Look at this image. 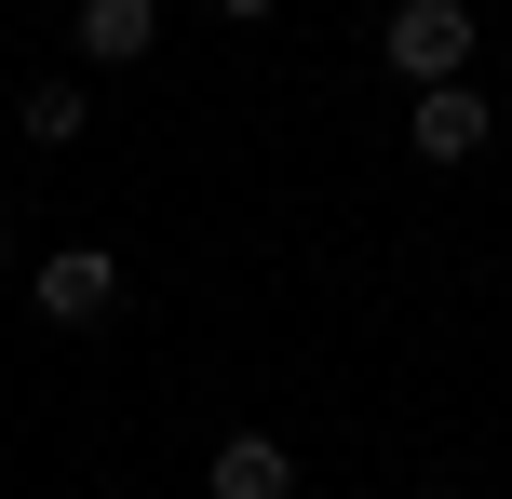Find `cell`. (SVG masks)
<instances>
[{
  "label": "cell",
  "instance_id": "3",
  "mask_svg": "<svg viewBox=\"0 0 512 499\" xmlns=\"http://www.w3.org/2000/svg\"><path fill=\"white\" fill-rule=\"evenodd\" d=\"M486 135H499V108L472 95V81H432V95L405 108V149H418V162H472Z\"/></svg>",
  "mask_w": 512,
  "mask_h": 499
},
{
  "label": "cell",
  "instance_id": "4",
  "mask_svg": "<svg viewBox=\"0 0 512 499\" xmlns=\"http://www.w3.org/2000/svg\"><path fill=\"white\" fill-rule=\"evenodd\" d=\"M203 486H216V499H297V446H283V432H230Z\"/></svg>",
  "mask_w": 512,
  "mask_h": 499
},
{
  "label": "cell",
  "instance_id": "8",
  "mask_svg": "<svg viewBox=\"0 0 512 499\" xmlns=\"http://www.w3.org/2000/svg\"><path fill=\"white\" fill-rule=\"evenodd\" d=\"M0 270H14V216H0Z\"/></svg>",
  "mask_w": 512,
  "mask_h": 499
},
{
  "label": "cell",
  "instance_id": "7",
  "mask_svg": "<svg viewBox=\"0 0 512 499\" xmlns=\"http://www.w3.org/2000/svg\"><path fill=\"white\" fill-rule=\"evenodd\" d=\"M203 14H230V27H256V14H283V0H203Z\"/></svg>",
  "mask_w": 512,
  "mask_h": 499
},
{
  "label": "cell",
  "instance_id": "1",
  "mask_svg": "<svg viewBox=\"0 0 512 499\" xmlns=\"http://www.w3.org/2000/svg\"><path fill=\"white\" fill-rule=\"evenodd\" d=\"M472 41H486V14L472 0H391V27H378V54L432 95V81H472Z\"/></svg>",
  "mask_w": 512,
  "mask_h": 499
},
{
  "label": "cell",
  "instance_id": "2",
  "mask_svg": "<svg viewBox=\"0 0 512 499\" xmlns=\"http://www.w3.org/2000/svg\"><path fill=\"white\" fill-rule=\"evenodd\" d=\"M27 297H41V324L95 338V324H122V257H108V243H54V257L27 270Z\"/></svg>",
  "mask_w": 512,
  "mask_h": 499
},
{
  "label": "cell",
  "instance_id": "6",
  "mask_svg": "<svg viewBox=\"0 0 512 499\" xmlns=\"http://www.w3.org/2000/svg\"><path fill=\"white\" fill-rule=\"evenodd\" d=\"M14 122H27V149H68L95 108H81V81H27V95H14Z\"/></svg>",
  "mask_w": 512,
  "mask_h": 499
},
{
  "label": "cell",
  "instance_id": "5",
  "mask_svg": "<svg viewBox=\"0 0 512 499\" xmlns=\"http://www.w3.org/2000/svg\"><path fill=\"white\" fill-rule=\"evenodd\" d=\"M149 41H162V0H81V54L95 68H135Z\"/></svg>",
  "mask_w": 512,
  "mask_h": 499
}]
</instances>
